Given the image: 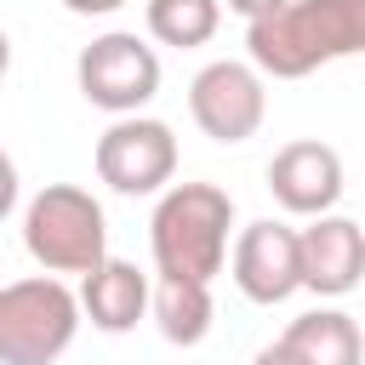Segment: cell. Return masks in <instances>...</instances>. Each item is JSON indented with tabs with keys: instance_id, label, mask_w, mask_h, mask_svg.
I'll list each match as a JSON object with an SVG mask.
<instances>
[{
	"instance_id": "obj_1",
	"label": "cell",
	"mask_w": 365,
	"mask_h": 365,
	"mask_svg": "<svg viewBox=\"0 0 365 365\" xmlns=\"http://www.w3.org/2000/svg\"><path fill=\"white\" fill-rule=\"evenodd\" d=\"M245 51L262 80H302L365 51V0H285L245 23Z\"/></svg>"
},
{
	"instance_id": "obj_2",
	"label": "cell",
	"mask_w": 365,
	"mask_h": 365,
	"mask_svg": "<svg viewBox=\"0 0 365 365\" xmlns=\"http://www.w3.org/2000/svg\"><path fill=\"white\" fill-rule=\"evenodd\" d=\"M234 200L217 182H165L148 217V251L160 279H217L228 262Z\"/></svg>"
},
{
	"instance_id": "obj_3",
	"label": "cell",
	"mask_w": 365,
	"mask_h": 365,
	"mask_svg": "<svg viewBox=\"0 0 365 365\" xmlns=\"http://www.w3.org/2000/svg\"><path fill=\"white\" fill-rule=\"evenodd\" d=\"M23 245L46 274H91L108 257V217L91 188L46 182L23 205Z\"/></svg>"
},
{
	"instance_id": "obj_4",
	"label": "cell",
	"mask_w": 365,
	"mask_h": 365,
	"mask_svg": "<svg viewBox=\"0 0 365 365\" xmlns=\"http://www.w3.org/2000/svg\"><path fill=\"white\" fill-rule=\"evenodd\" d=\"M80 331V302L57 274L0 285V365H57Z\"/></svg>"
},
{
	"instance_id": "obj_5",
	"label": "cell",
	"mask_w": 365,
	"mask_h": 365,
	"mask_svg": "<svg viewBox=\"0 0 365 365\" xmlns=\"http://www.w3.org/2000/svg\"><path fill=\"white\" fill-rule=\"evenodd\" d=\"M74 86L103 114H143L160 97V51L131 29H108L74 57Z\"/></svg>"
},
{
	"instance_id": "obj_6",
	"label": "cell",
	"mask_w": 365,
	"mask_h": 365,
	"mask_svg": "<svg viewBox=\"0 0 365 365\" xmlns=\"http://www.w3.org/2000/svg\"><path fill=\"white\" fill-rule=\"evenodd\" d=\"M91 160L114 194H160L177 177V137L154 114H114Z\"/></svg>"
},
{
	"instance_id": "obj_7",
	"label": "cell",
	"mask_w": 365,
	"mask_h": 365,
	"mask_svg": "<svg viewBox=\"0 0 365 365\" xmlns=\"http://www.w3.org/2000/svg\"><path fill=\"white\" fill-rule=\"evenodd\" d=\"M188 114L211 143H245L268 114V86L251 63L217 57L188 80Z\"/></svg>"
},
{
	"instance_id": "obj_8",
	"label": "cell",
	"mask_w": 365,
	"mask_h": 365,
	"mask_svg": "<svg viewBox=\"0 0 365 365\" xmlns=\"http://www.w3.org/2000/svg\"><path fill=\"white\" fill-rule=\"evenodd\" d=\"M228 274L240 285V297L274 308L285 297L302 291V268H297V228L262 217V222H245L234 251H228Z\"/></svg>"
},
{
	"instance_id": "obj_9",
	"label": "cell",
	"mask_w": 365,
	"mask_h": 365,
	"mask_svg": "<svg viewBox=\"0 0 365 365\" xmlns=\"http://www.w3.org/2000/svg\"><path fill=\"white\" fill-rule=\"evenodd\" d=\"M348 188V171H342V154L319 137H297L285 143L274 160H268V194L291 211V217H319V211H336Z\"/></svg>"
},
{
	"instance_id": "obj_10",
	"label": "cell",
	"mask_w": 365,
	"mask_h": 365,
	"mask_svg": "<svg viewBox=\"0 0 365 365\" xmlns=\"http://www.w3.org/2000/svg\"><path fill=\"white\" fill-rule=\"evenodd\" d=\"M297 268H302V291L348 297L365 274V228L342 211L308 217V228H297Z\"/></svg>"
},
{
	"instance_id": "obj_11",
	"label": "cell",
	"mask_w": 365,
	"mask_h": 365,
	"mask_svg": "<svg viewBox=\"0 0 365 365\" xmlns=\"http://www.w3.org/2000/svg\"><path fill=\"white\" fill-rule=\"evenodd\" d=\"M148 274L137 268V262H125V257H103L91 274H80V314L97 325V331H108V336H125L143 314H148Z\"/></svg>"
},
{
	"instance_id": "obj_12",
	"label": "cell",
	"mask_w": 365,
	"mask_h": 365,
	"mask_svg": "<svg viewBox=\"0 0 365 365\" xmlns=\"http://www.w3.org/2000/svg\"><path fill=\"white\" fill-rule=\"evenodd\" d=\"M279 348H291L302 365H359L365 359V336H359V319L342 314V308H314V314H297L279 336Z\"/></svg>"
},
{
	"instance_id": "obj_13",
	"label": "cell",
	"mask_w": 365,
	"mask_h": 365,
	"mask_svg": "<svg viewBox=\"0 0 365 365\" xmlns=\"http://www.w3.org/2000/svg\"><path fill=\"white\" fill-rule=\"evenodd\" d=\"M148 314H154V325H160L165 342L194 348V342L211 336L217 302H211V285L205 279H154L148 285Z\"/></svg>"
},
{
	"instance_id": "obj_14",
	"label": "cell",
	"mask_w": 365,
	"mask_h": 365,
	"mask_svg": "<svg viewBox=\"0 0 365 365\" xmlns=\"http://www.w3.org/2000/svg\"><path fill=\"white\" fill-rule=\"evenodd\" d=\"M143 23L160 46H177V51H194L217 34L222 23V0H148L143 6Z\"/></svg>"
},
{
	"instance_id": "obj_15",
	"label": "cell",
	"mask_w": 365,
	"mask_h": 365,
	"mask_svg": "<svg viewBox=\"0 0 365 365\" xmlns=\"http://www.w3.org/2000/svg\"><path fill=\"white\" fill-rule=\"evenodd\" d=\"M17 211V160L0 148V217H11Z\"/></svg>"
},
{
	"instance_id": "obj_16",
	"label": "cell",
	"mask_w": 365,
	"mask_h": 365,
	"mask_svg": "<svg viewBox=\"0 0 365 365\" xmlns=\"http://www.w3.org/2000/svg\"><path fill=\"white\" fill-rule=\"evenodd\" d=\"M74 17H108V11H120L125 0H63Z\"/></svg>"
},
{
	"instance_id": "obj_17",
	"label": "cell",
	"mask_w": 365,
	"mask_h": 365,
	"mask_svg": "<svg viewBox=\"0 0 365 365\" xmlns=\"http://www.w3.org/2000/svg\"><path fill=\"white\" fill-rule=\"evenodd\" d=\"M251 365H302V359H297L291 348H279V342H268V348H257V359H251Z\"/></svg>"
},
{
	"instance_id": "obj_18",
	"label": "cell",
	"mask_w": 365,
	"mask_h": 365,
	"mask_svg": "<svg viewBox=\"0 0 365 365\" xmlns=\"http://www.w3.org/2000/svg\"><path fill=\"white\" fill-rule=\"evenodd\" d=\"M222 6H228V11H240V17L251 23V17H262V11H274V6H285V0H222Z\"/></svg>"
},
{
	"instance_id": "obj_19",
	"label": "cell",
	"mask_w": 365,
	"mask_h": 365,
	"mask_svg": "<svg viewBox=\"0 0 365 365\" xmlns=\"http://www.w3.org/2000/svg\"><path fill=\"white\" fill-rule=\"evenodd\" d=\"M6 68H11V34L0 29V80H6Z\"/></svg>"
}]
</instances>
